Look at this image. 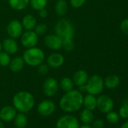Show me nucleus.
I'll list each match as a JSON object with an SVG mask.
<instances>
[{
	"instance_id": "39448f33",
	"label": "nucleus",
	"mask_w": 128,
	"mask_h": 128,
	"mask_svg": "<svg viewBox=\"0 0 128 128\" xmlns=\"http://www.w3.org/2000/svg\"><path fill=\"white\" fill-rule=\"evenodd\" d=\"M85 87L86 92H88V94L94 96L100 95L102 92L105 87L103 78L98 75H94L88 78Z\"/></svg>"
},
{
	"instance_id": "5701e85b",
	"label": "nucleus",
	"mask_w": 128,
	"mask_h": 128,
	"mask_svg": "<svg viewBox=\"0 0 128 128\" xmlns=\"http://www.w3.org/2000/svg\"><path fill=\"white\" fill-rule=\"evenodd\" d=\"M74 83L72 79L69 77H63L59 82V88H60L64 92H68L73 89Z\"/></svg>"
},
{
	"instance_id": "7c9ffc66",
	"label": "nucleus",
	"mask_w": 128,
	"mask_h": 128,
	"mask_svg": "<svg viewBox=\"0 0 128 128\" xmlns=\"http://www.w3.org/2000/svg\"><path fill=\"white\" fill-rule=\"evenodd\" d=\"M37 67V72L38 75L43 76L48 74V71H49V66L47 65V63H41L40 65H38Z\"/></svg>"
},
{
	"instance_id": "ea45409f",
	"label": "nucleus",
	"mask_w": 128,
	"mask_h": 128,
	"mask_svg": "<svg viewBox=\"0 0 128 128\" xmlns=\"http://www.w3.org/2000/svg\"><path fill=\"white\" fill-rule=\"evenodd\" d=\"M0 128H5L4 124L2 123V120H0Z\"/></svg>"
},
{
	"instance_id": "20e7f679",
	"label": "nucleus",
	"mask_w": 128,
	"mask_h": 128,
	"mask_svg": "<svg viewBox=\"0 0 128 128\" xmlns=\"http://www.w3.org/2000/svg\"><path fill=\"white\" fill-rule=\"evenodd\" d=\"M54 33L62 41L73 39L75 36V27L72 22L67 19H60L54 25Z\"/></svg>"
},
{
	"instance_id": "f257e3e1",
	"label": "nucleus",
	"mask_w": 128,
	"mask_h": 128,
	"mask_svg": "<svg viewBox=\"0 0 128 128\" xmlns=\"http://www.w3.org/2000/svg\"><path fill=\"white\" fill-rule=\"evenodd\" d=\"M84 96L78 90L72 89L70 91L66 92L60 102V108L66 112H74L79 110L83 106Z\"/></svg>"
},
{
	"instance_id": "dca6fc26",
	"label": "nucleus",
	"mask_w": 128,
	"mask_h": 128,
	"mask_svg": "<svg viewBox=\"0 0 128 128\" xmlns=\"http://www.w3.org/2000/svg\"><path fill=\"white\" fill-rule=\"evenodd\" d=\"M17 114V110L14 106H6L0 110V119L4 121H12Z\"/></svg>"
},
{
	"instance_id": "aec40b11",
	"label": "nucleus",
	"mask_w": 128,
	"mask_h": 128,
	"mask_svg": "<svg viewBox=\"0 0 128 128\" xmlns=\"http://www.w3.org/2000/svg\"><path fill=\"white\" fill-rule=\"evenodd\" d=\"M54 10L56 14L60 17L65 16L68 12V3L66 0H57L55 6Z\"/></svg>"
},
{
	"instance_id": "2eb2a0df",
	"label": "nucleus",
	"mask_w": 128,
	"mask_h": 128,
	"mask_svg": "<svg viewBox=\"0 0 128 128\" xmlns=\"http://www.w3.org/2000/svg\"><path fill=\"white\" fill-rule=\"evenodd\" d=\"M88 73L84 70H78L76 71L72 76V82L75 85L80 87L82 85H85L88 80Z\"/></svg>"
},
{
	"instance_id": "a211bd4d",
	"label": "nucleus",
	"mask_w": 128,
	"mask_h": 128,
	"mask_svg": "<svg viewBox=\"0 0 128 128\" xmlns=\"http://www.w3.org/2000/svg\"><path fill=\"white\" fill-rule=\"evenodd\" d=\"M103 81H104V86L109 90H113L117 88L120 82V77L114 74L108 75L105 78V79H103Z\"/></svg>"
},
{
	"instance_id": "f8f14e48",
	"label": "nucleus",
	"mask_w": 128,
	"mask_h": 128,
	"mask_svg": "<svg viewBox=\"0 0 128 128\" xmlns=\"http://www.w3.org/2000/svg\"><path fill=\"white\" fill-rule=\"evenodd\" d=\"M64 62H65V58L63 55L58 52L50 54L46 59L47 65L51 69H58L61 67Z\"/></svg>"
},
{
	"instance_id": "c756f323",
	"label": "nucleus",
	"mask_w": 128,
	"mask_h": 128,
	"mask_svg": "<svg viewBox=\"0 0 128 128\" xmlns=\"http://www.w3.org/2000/svg\"><path fill=\"white\" fill-rule=\"evenodd\" d=\"M38 36L44 35L48 31V26L45 24H38L33 30Z\"/></svg>"
},
{
	"instance_id": "bb28decb",
	"label": "nucleus",
	"mask_w": 128,
	"mask_h": 128,
	"mask_svg": "<svg viewBox=\"0 0 128 128\" xmlns=\"http://www.w3.org/2000/svg\"><path fill=\"white\" fill-rule=\"evenodd\" d=\"M11 56L10 54L3 51H0V66L2 67H7L9 66L11 62Z\"/></svg>"
},
{
	"instance_id": "6ab92c4d",
	"label": "nucleus",
	"mask_w": 128,
	"mask_h": 128,
	"mask_svg": "<svg viewBox=\"0 0 128 128\" xmlns=\"http://www.w3.org/2000/svg\"><path fill=\"white\" fill-rule=\"evenodd\" d=\"M24 29L26 30H33L37 25V20L35 16L32 14L25 15L21 21Z\"/></svg>"
},
{
	"instance_id": "58836bf2",
	"label": "nucleus",
	"mask_w": 128,
	"mask_h": 128,
	"mask_svg": "<svg viewBox=\"0 0 128 128\" xmlns=\"http://www.w3.org/2000/svg\"><path fill=\"white\" fill-rule=\"evenodd\" d=\"M78 128H93L91 126H90L89 124H84V125H82L81 126H79Z\"/></svg>"
},
{
	"instance_id": "7ed1b4c3",
	"label": "nucleus",
	"mask_w": 128,
	"mask_h": 128,
	"mask_svg": "<svg viewBox=\"0 0 128 128\" xmlns=\"http://www.w3.org/2000/svg\"><path fill=\"white\" fill-rule=\"evenodd\" d=\"M23 59L25 64L32 67H36L45 60V54L42 49L36 47L26 48L23 54Z\"/></svg>"
},
{
	"instance_id": "4be33fe9",
	"label": "nucleus",
	"mask_w": 128,
	"mask_h": 128,
	"mask_svg": "<svg viewBox=\"0 0 128 128\" xmlns=\"http://www.w3.org/2000/svg\"><path fill=\"white\" fill-rule=\"evenodd\" d=\"M83 106L85 108L94 111L96 108V97L94 95L88 94L83 98Z\"/></svg>"
},
{
	"instance_id": "412c9836",
	"label": "nucleus",
	"mask_w": 128,
	"mask_h": 128,
	"mask_svg": "<svg viewBox=\"0 0 128 128\" xmlns=\"http://www.w3.org/2000/svg\"><path fill=\"white\" fill-rule=\"evenodd\" d=\"M10 7L15 11H23L30 5V0H8Z\"/></svg>"
},
{
	"instance_id": "f3484780",
	"label": "nucleus",
	"mask_w": 128,
	"mask_h": 128,
	"mask_svg": "<svg viewBox=\"0 0 128 128\" xmlns=\"http://www.w3.org/2000/svg\"><path fill=\"white\" fill-rule=\"evenodd\" d=\"M24 65H25V62L22 56H15L11 60L8 66L12 72L17 73L20 72L24 69Z\"/></svg>"
},
{
	"instance_id": "c9c22d12",
	"label": "nucleus",
	"mask_w": 128,
	"mask_h": 128,
	"mask_svg": "<svg viewBox=\"0 0 128 128\" xmlns=\"http://www.w3.org/2000/svg\"><path fill=\"white\" fill-rule=\"evenodd\" d=\"M38 16H39L41 18H42V19L46 18L48 17V11H47L45 8H42V9H41V10H39V11H38Z\"/></svg>"
},
{
	"instance_id": "b1692460",
	"label": "nucleus",
	"mask_w": 128,
	"mask_h": 128,
	"mask_svg": "<svg viewBox=\"0 0 128 128\" xmlns=\"http://www.w3.org/2000/svg\"><path fill=\"white\" fill-rule=\"evenodd\" d=\"M80 119L84 124H90L94 119V113L91 110L84 108L80 113Z\"/></svg>"
},
{
	"instance_id": "f03ea898",
	"label": "nucleus",
	"mask_w": 128,
	"mask_h": 128,
	"mask_svg": "<svg viewBox=\"0 0 128 128\" xmlns=\"http://www.w3.org/2000/svg\"><path fill=\"white\" fill-rule=\"evenodd\" d=\"M13 106L22 113L30 112L35 106V98L28 91H19L13 97Z\"/></svg>"
},
{
	"instance_id": "4468645a",
	"label": "nucleus",
	"mask_w": 128,
	"mask_h": 128,
	"mask_svg": "<svg viewBox=\"0 0 128 128\" xmlns=\"http://www.w3.org/2000/svg\"><path fill=\"white\" fill-rule=\"evenodd\" d=\"M2 47L5 52L10 55L15 54L18 51V44L14 38H7L2 42Z\"/></svg>"
},
{
	"instance_id": "c85d7f7f",
	"label": "nucleus",
	"mask_w": 128,
	"mask_h": 128,
	"mask_svg": "<svg viewBox=\"0 0 128 128\" xmlns=\"http://www.w3.org/2000/svg\"><path fill=\"white\" fill-rule=\"evenodd\" d=\"M62 48L67 52H71L75 48V44L73 39H67L62 41Z\"/></svg>"
},
{
	"instance_id": "9d476101",
	"label": "nucleus",
	"mask_w": 128,
	"mask_h": 128,
	"mask_svg": "<svg viewBox=\"0 0 128 128\" xmlns=\"http://www.w3.org/2000/svg\"><path fill=\"white\" fill-rule=\"evenodd\" d=\"M6 32L10 38L17 39L20 38L24 32V27L22 24L18 20H11L6 27Z\"/></svg>"
},
{
	"instance_id": "a878e982",
	"label": "nucleus",
	"mask_w": 128,
	"mask_h": 128,
	"mask_svg": "<svg viewBox=\"0 0 128 128\" xmlns=\"http://www.w3.org/2000/svg\"><path fill=\"white\" fill-rule=\"evenodd\" d=\"M48 4V0H30V6L36 11L45 8Z\"/></svg>"
},
{
	"instance_id": "ddd939ff",
	"label": "nucleus",
	"mask_w": 128,
	"mask_h": 128,
	"mask_svg": "<svg viewBox=\"0 0 128 128\" xmlns=\"http://www.w3.org/2000/svg\"><path fill=\"white\" fill-rule=\"evenodd\" d=\"M56 109V106L54 102L49 100H45L42 101L38 106V112L42 116H50L51 115Z\"/></svg>"
},
{
	"instance_id": "0eeeda50",
	"label": "nucleus",
	"mask_w": 128,
	"mask_h": 128,
	"mask_svg": "<svg viewBox=\"0 0 128 128\" xmlns=\"http://www.w3.org/2000/svg\"><path fill=\"white\" fill-rule=\"evenodd\" d=\"M20 42L25 48L36 47L38 42V36L34 30H26L21 35Z\"/></svg>"
},
{
	"instance_id": "72a5a7b5",
	"label": "nucleus",
	"mask_w": 128,
	"mask_h": 128,
	"mask_svg": "<svg viewBox=\"0 0 128 128\" xmlns=\"http://www.w3.org/2000/svg\"><path fill=\"white\" fill-rule=\"evenodd\" d=\"M86 1L87 0H70V2L72 8H79L85 4Z\"/></svg>"
},
{
	"instance_id": "a19ab883",
	"label": "nucleus",
	"mask_w": 128,
	"mask_h": 128,
	"mask_svg": "<svg viewBox=\"0 0 128 128\" xmlns=\"http://www.w3.org/2000/svg\"><path fill=\"white\" fill-rule=\"evenodd\" d=\"M2 43H1V42H0V51H2Z\"/></svg>"
},
{
	"instance_id": "473e14b6",
	"label": "nucleus",
	"mask_w": 128,
	"mask_h": 128,
	"mask_svg": "<svg viewBox=\"0 0 128 128\" xmlns=\"http://www.w3.org/2000/svg\"><path fill=\"white\" fill-rule=\"evenodd\" d=\"M120 30L123 34L128 36V18H125L120 22Z\"/></svg>"
},
{
	"instance_id": "f704fd0d",
	"label": "nucleus",
	"mask_w": 128,
	"mask_h": 128,
	"mask_svg": "<svg viewBox=\"0 0 128 128\" xmlns=\"http://www.w3.org/2000/svg\"><path fill=\"white\" fill-rule=\"evenodd\" d=\"M92 124L93 128H102L104 126V122L102 119H96L94 120Z\"/></svg>"
},
{
	"instance_id": "1a4fd4ad",
	"label": "nucleus",
	"mask_w": 128,
	"mask_h": 128,
	"mask_svg": "<svg viewBox=\"0 0 128 128\" xmlns=\"http://www.w3.org/2000/svg\"><path fill=\"white\" fill-rule=\"evenodd\" d=\"M78 120L73 115L66 114L58 119L56 124V128H78Z\"/></svg>"
},
{
	"instance_id": "2f4dec72",
	"label": "nucleus",
	"mask_w": 128,
	"mask_h": 128,
	"mask_svg": "<svg viewBox=\"0 0 128 128\" xmlns=\"http://www.w3.org/2000/svg\"><path fill=\"white\" fill-rule=\"evenodd\" d=\"M118 114L120 118H128V103H124L121 106V107L119 109Z\"/></svg>"
},
{
	"instance_id": "e433bc0d",
	"label": "nucleus",
	"mask_w": 128,
	"mask_h": 128,
	"mask_svg": "<svg viewBox=\"0 0 128 128\" xmlns=\"http://www.w3.org/2000/svg\"><path fill=\"white\" fill-rule=\"evenodd\" d=\"M78 90H79L81 93L85 92V91H86V87H85V85H82V86L78 87Z\"/></svg>"
},
{
	"instance_id": "6e6552de",
	"label": "nucleus",
	"mask_w": 128,
	"mask_h": 128,
	"mask_svg": "<svg viewBox=\"0 0 128 128\" xmlns=\"http://www.w3.org/2000/svg\"><path fill=\"white\" fill-rule=\"evenodd\" d=\"M59 90V82L52 77L47 78L42 85V90L46 96L52 97L54 96Z\"/></svg>"
},
{
	"instance_id": "cd10ccee",
	"label": "nucleus",
	"mask_w": 128,
	"mask_h": 128,
	"mask_svg": "<svg viewBox=\"0 0 128 128\" xmlns=\"http://www.w3.org/2000/svg\"><path fill=\"white\" fill-rule=\"evenodd\" d=\"M119 118L120 116L118 114V113L111 111L108 113H106V120L108 123L112 124H115L119 121Z\"/></svg>"
},
{
	"instance_id": "9b49d317",
	"label": "nucleus",
	"mask_w": 128,
	"mask_h": 128,
	"mask_svg": "<svg viewBox=\"0 0 128 128\" xmlns=\"http://www.w3.org/2000/svg\"><path fill=\"white\" fill-rule=\"evenodd\" d=\"M44 43L48 48L52 50L57 51L62 48V40L55 33L49 34L44 38Z\"/></svg>"
},
{
	"instance_id": "423d86ee",
	"label": "nucleus",
	"mask_w": 128,
	"mask_h": 128,
	"mask_svg": "<svg viewBox=\"0 0 128 128\" xmlns=\"http://www.w3.org/2000/svg\"><path fill=\"white\" fill-rule=\"evenodd\" d=\"M96 108L102 113L106 114L114 108V101L108 95L102 94L96 98Z\"/></svg>"
},
{
	"instance_id": "4c0bfd02",
	"label": "nucleus",
	"mask_w": 128,
	"mask_h": 128,
	"mask_svg": "<svg viewBox=\"0 0 128 128\" xmlns=\"http://www.w3.org/2000/svg\"><path fill=\"white\" fill-rule=\"evenodd\" d=\"M120 128H128V120L125 121V122L120 126Z\"/></svg>"
},
{
	"instance_id": "393cba45",
	"label": "nucleus",
	"mask_w": 128,
	"mask_h": 128,
	"mask_svg": "<svg viewBox=\"0 0 128 128\" xmlns=\"http://www.w3.org/2000/svg\"><path fill=\"white\" fill-rule=\"evenodd\" d=\"M14 125L17 128H25L28 123L26 116L25 115L24 113L22 112L17 114L15 118H14Z\"/></svg>"
}]
</instances>
